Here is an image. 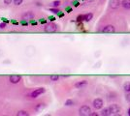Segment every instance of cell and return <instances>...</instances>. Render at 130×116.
I'll list each match as a JSON object with an SVG mask.
<instances>
[{
	"mask_svg": "<svg viewBox=\"0 0 130 116\" xmlns=\"http://www.w3.org/2000/svg\"><path fill=\"white\" fill-rule=\"evenodd\" d=\"M126 100H127V102L130 103V92L127 93V95H126Z\"/></svg>",
	"mask_w": 130,
	"mask_h": 116,
	"instance_id": "23",
	"label": "cell"
},
{
	"mask_svg": "<svg viewBox=\"0 0 130 116\" xmlns=\"http://www.w3.org/2000/svg\"><path fill=\"white\" fill-rule=\"evenodd\" d=\"M51 6L52 7H58V6H60V1H59V0H57V1H53L51 3Z\"/></svg>",
	"mask_w": 130,
	"mask_h": 116,
	"instance_id": "19",
	"label": "cell"
},
{
	"mask_svg": "<svg viewBox=\"0 0 130 116\" xmlns=\"http://www.w3.org/2000/svg\"><path fill=\"white\" fill-rule=\"evenodd\" d=\"M92 18H93V15H92L91 13H89V14H87V15L84 16V20H86V21H90Z\"/></svg>",
	"mask_w": 130,
	"mask_h": 116,
	"instance_id": "16",
	"label": "cell"
},
{
	"mask_svg": "<svg viewBox=\"0 0 130 116\" xmlns=\"http://www.w3.org/2000/svg\"><path fill=\"white\" fill-rule=\"evenodd\" d=\"M127 114L130 116V108H128V110H127Z\"/></svg>",
	"mask_w": 130,
	"mask_h": 116,
	"instance_id": "28",
	"label": "cell"
},
{
	"mask_svg": "<svg viewBox=\"0 0 130 116\" xmlns=\"http://www.w3.org/2000/svg\"><path fill=\"white\" fill-rule=\"evenodd\" d=\"M87 80H81V81H78L76 84H75V87L78 88V89H82L84 88L85 86H87Z\"/></svg>",
	"mask_w": 130,
	"mask_h": 116,
	"instance_id": "10",
	"label": "cell"
},
{
	"mask_svg": "<svg viewBox=\"0 0 130 116\" xmlns=\"http://www.w3.org/2000/svg\"><path fill=\"white\" fill-rule=\"evenodd\" d=\"M75 104V102L73 100H67L66 102H65V105L66 106H72Z\"/></svg>",
	"mask_w": 130,
	"mask_h": 116,
	"instance_id": "17",
	"label": "cell"
},
{
	"mask_svg": "<svg viewBox=\"0 0 130 116\" xmlns=\"http://www.w3.org/2000/svg\"><path fill=\"white\" fill-rule=\"evenodd\" d=\"M21 79H22V77L19 76V75H12V76L10 77V78H9L10 82L13 83V84H17V83H19V82L21 81Z\"/></svg>",
	"mask_w": 130,
	"mask_h": 116,
	"instance_id": "8",
	"label": "cell"
},
{
	"mask_svg": "<svg viewBox=\"0 0 130 116\" xmlns=\"http://www.w3.org/2000/svg\"><path fill=\"white\" fill-rule=\"evenodd\" d=\"M115 31H116L115 26H114V25H111V24L104 26V28L102 29V32H103V33H108V34H110V33H114Z\"/></svg>",
	"mask_w": 130,
	"mask_h": 116,
	"instance_id": "7",
	"label": "cell"
},
{
	"mask_svg": "<svg viewBox=\"0 0 130 116\" xmlns=\"http://www.w3.org/2000/svg\"><path fill=\"white\" fill-rule=\"evenodd\" d=\"M121 2H120V0H110L109 1V6L111 9L115 10V9H117L119 6H120Z\"/></svg>",
	"mask_w": 130,
	"mask_h": 116,
	"instance_id": "6",
	"label": "cell"
},
{
	"mask_svg": "<svg viewBox=\"0 0 130 116\" xmlns=\"http://www.w3.org/2000/svg\"><path fill=\"white\" fill-rule=\"evenodd\" d=\"M100 115H102V116H110V115H111V112H110L109 106L106 107V108H103V109L101 110V112H100Z\"/></svg>",
	"mask_w": 130,
	"mask_h": 116,
	"instance_id": "12",
	"label": "cell"
},
{
	"mask_svg": "<svg viewBox=\"0 0 130 116\" xmlns=\"http://www.w3.org/2000/svg\"><path fill=\"white\" fill-rule=\"evenodd\" d=\"M109 108H110V112H111V115H118V114H119V111H120V107H119L117 104H116V103H114V104H111V105L109 106Z\"/></svg>",
	"mask_w": 130,
	"mask_h": 116,
	"instance_id": "5",
	"label": "cell"
},
{
	"mask_svg": "<svg viewBox=\"0 0 130 116\" xmlns=\"http://www.w3.org/2000/svg\"><path fill=\"white\" fill-rule=\"evenodd\" d=\"M92 104H93V107H94L95 109H101V108L103 107V105H104V102H103L102 99L96 98V99L93 101Z\"/></svg>",
	"mask_w": 130,
	"mask_h": 116,
	"instance_id": "4",
	"label": "cell"
},
{
	"mask_svg": "<svg viewBox=\"0 0 130 116\" xmlns=\"http://www.w3.org/2000/svg\"><path fill=\"white\" fill-rule=\"evenodd\" d=\"M45 107H46V104H45V103H38V104L35 106V110L39 112V111L44 110V109H45Z\"/></svg>",
	"mask_w": 130,
	"mask_h": 116,
	"instance_id": "13",
	"label": "cell"
},
{
	"mask_svg": "<svg viewBox=\"0 0 130 116\" xmlns=\"http://www.w3.org/2000/svg\"><path fill=\"white\" fill-rule=\"evenodd\" d=\"M12 1H14V0H4V3L7 5H10L12 3Z\"/></svg>",
	"mask_w": 130,
	"mask_h": 116,
	"instance_id": "22",
	"label": "cell"
},
{
	"mask_svg": "<svg viewBox=\"0 0 130 116\" xmlns=\"http://www.w3.org/2000/svg\"><path fill=\"white\" fill-rule=\"evenodd\" d=\"M29 113L26 110H19L17 112V116H28Z\"/></svg>",
	"mask_w": 130,
	"mask_h": 116,
	"instance_id": "15",
	"label": "cell"
},
{
	"mask_svg": "<svg viewBox=\"0 0 130 116\" xmlns=\"http://www.w3.org/2000/svg\"><path fill=\"white\" fill-rule=\"evenodd\" d=\"M45 32L47 33H54L58 30V26L55 24V23H50V24H47L44 28Z\"/></svg>",
	"mask_w": 130,
	"mask_h": 116,
	"instance_id": "2",
	"label": "cell"
},
{
	"mask_svg": "<svg viewBox=\"0 0 130 116\" xmlns=\"http://www.w3.org/2000/svg\"><path fill=\"white\" fill-rule=\"evenodd\" d=\"M59 79V76L58 75H51V81H57Z\"/></svg>",
	"mask_w": 130,
	"mask_h": 116,
	"instance_id": "18",
	"label": "cell"
},
{
	"mask_svg": "<svg viewBox=\"0 0 130 116\" xmlns=\"http://www.w3.org/2000/svg\"><path fill=\"white\" fill-rule=\"evenodd\" d=\"M45 91H46V89H45L44 87H40V88H37V89H35L34 91H32V92L29 94V96H30V98H32V99H36L37 97H39L40 95H42L43 93H45Z\"/></svg>",
	"mask_w": 130,
	"mask_h": 116,
	"instance_id": "3",
	"label": "cell"
},
{
	"mask_svg": "<svg viewBox=\"0 0 130 116\" xmlns=\"http://www.w3.org/2000/svg\"><path fill=\"white\" fill-rule=\"evenodd\" d=\"M34 17H35V15H34V13H32L31 11H29V12H26V13H24L23 15H22V19H24V20H29V19H34Z\"/></svg>",
	"mask_w": 130,
	"mask_h": 116,
	"instance_id": "9",
	"label": "cell"
},
{
	"mask_svg": "<svg viewBox=\"0 0 130 116\" xmlns=\"http://www.w3.org/2000/svg\"><path fill=\"white\" fill-rule=\"evenodd\" d=\"M79 114L81 116H88L91 114V109L88 105H83L79 109Z\"/></svg>",
	"mask_w": 130,
	"mask_h": 116,
	"instance_id": "1",
	"label": "cell"
},
{
	"mask_svg": "<svg viewBox=\"0 0 130 116\" xmlns=\"http://www.w3.org/2000/svg\"><path fill=\"white\" fill-rule=\"evenodd\" d=\"M51 12H52V13H54V14H58L60 11H59L58 9H51Z\"/></svg>",
	"mask_w": 130,
	"mask_h": 116,
	"instance_id": "21",
	"label": "cell"
},
{
	"mask_svg": "<svg viewBox=\"0 0 130 116\" xmlns=\"http://www.w3.org/2000/svg\"><path fill=\"white\" fill-rule=\"evenodd\" d=\"M22 1H23V0H14V4L16 6H20V5H22Z\"/></svg>",
	"mask_w": 130,
	"mask_h": 116,
	"instance_id": "20",
	"label": "cell"
},
{
	"mask_svg": "<svg viewBox=\"0 0 130 116\" xmlns=\"http://www.w3.org/2000/svg\"><path fill=\"white\" fill-rule=\"evenodd\" d=\"M22 24H23V25H27V22H26V21H25V20H24V19H23V20H22Z\"/></svg>",
	"mask_w": 130,
	"mask_h": 116,
	"instance_id": "25",
	"label": "cell"
},
{
	"mask_svg": "<svg viewBox=\"0 0 130 116\" xmlns=\"http://www.w3.org/2000/svg\"><path fill=\"white\" fill-rule=\"evenodd\" d=\"M123 89H124V91H125L126 93H129V92H130V81L124 82V84H123Z\"/></svg>",
	"mask_w": 130,
	"mask_h": 116,
	"instance_id": "14",
	"label": "cell"
},
{
	"mask_svg": "<svg viewBox=\"0 0 130 116\" xmlns=\"http://www.w3.org/2000/svg\"><path fill=\"white\" fill-rule=\"evenodd\" d=\"M6 27V23H0V28L1 29H4Z\"/></svg>",
	"mask_w": 130,
	"mask_h": 116,
	"instance_id": "24",
	"label": "cell"
},
{
	"mask_svg": "<svg viewBox=\"0 0 130 116\" xmlns=\"http://www.w3.org/2000/svg\"><path fill=\"white\" fill-rule=\"evenodd\" d=\"M90 115H92V116H98V114H97V113H92V112H91V114H90Z\"/></svg>",
	"mask_w": 130,
	"mask_h": 116,
	"instance_id": "26",
	"label": "cell"
},
{
	"mask_svg": "<svg viewBox=\"0 0 130 116\" xmlns=\"http://www.w3.org/2000/svg\"><path fill=\"white\" fill-rule=\"evenodd\" d=\"M121 6L125 10H130V0H122L121 1Z\"/></svg>",
	"mask_w": 130,
	"mask_h": 116,
	"instance_id": "11",
	"label": "cell"
},
{
	"mask_svg": "<svg viewBox=\"0 0 130 116\" xmlns=\"http://www.w3.org/2000/svg\"><path fill=\"white\" fill-rule=\"evenodd\" d=\"M49 19L50 20H54V18L53 17H51V18H49Z\"/></svg>",
	"mask_w": 130,
	"mask_h": 116,
	"instance_id": "27",
	"label": "cell"
}]
</instances>
